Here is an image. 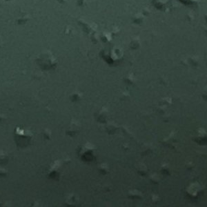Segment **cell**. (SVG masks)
Here are the masks:
<instances>
[{
  "mask_svg": "<svg viewBox=\"0 0 207 207\" xmlns=\"http://www.w3.org/2000/svg\"><path fill=\"white\" fill-rule=\"evenodd\" d=\"M59 1H60V2H64L65 0H59Z\"/></svg>",
  "mask_w": 207,
  "mask_h": 207,
  "instance_id": "1",
  "label": "cell"
}]
</instances>
